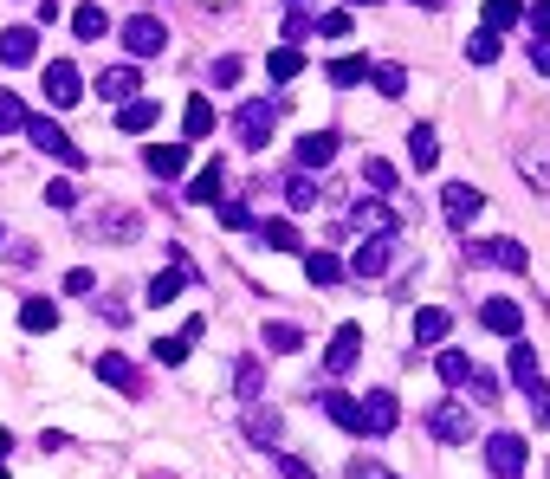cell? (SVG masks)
Wrapping results in <instances>:
<instances>
[{
	"mask_svg": "<svg viewBox=\"0 0 550 479\" xmlns=\"http://www.w3.org/2000/svg\"><path fill=\"white\" fill-rule=\"evenodd\" d=\"M466 266H492V272H531L525 240H466Z\"/></svg>",
	"mask_w": 550,
	"mask_h": 479,
	"instance_id": "1",
	"label": "cell"
},
{
	"mask_svg": "<svg viewBox=\"0 0 550 479\" xmlns=\"http://www.w3.org/2000/svg\"><path fill=\"white\" fill-rule=\"evenodd\" d=\"M117 39H123V52H130V59H156V52L169 46V26H162L156 13H130V20L117 26Z\"/></svg>",
	"mask_w": 550,
	"mask_h": 479,
	"instance_id": "2",
	"label": "cell"
},
{
	"mask_svg": "<svg viewBox=\"0 0 550 479\" xmlns=\"http://www.w3.org/2000/svg\"><path fill=\"white\" fill-rule=\"evenodd\" d=\"M26 136H33V149H39V156L65 162V169H85V149H78L72 136H65L59 123H52V117H26Z\"/></svg>",
	"mask_w": 550,
	"mask_h": 479,
	"instance_id": "3",
	"label": "cell"
},
{
	"mask_svg": "<svg viewBox=\"0 0 550 479\" xmlns=\"http://www.w3.org/2000/svg\"><path fill=\"white\" fill-rule=\"evenodd\" d=\"M272 123H279V111H272L266 98H246L240 111H233V136H240V149H266Z\"/></svg>",
	"mask_w": 550,
	"mask_h": 479,
	"instance_id": "4",
	"label": "cell"
},
{
	"mask_svg": "<svg viewBox=\"0 0 550 479\" xmlns=\"http://www.w3.org/2000/svg\"><path fill=\"white\" fill-rule=\"evenodd\" d=\"M428 434L440 447H466V441H473V415H466L460 402H434L428 408Z\"/></svg>",
	"mask_w": 550,
	"mask_h": 479,
	"instance_id": "5",
	"label": "cell"
},
{
	"mask_svg": "<svg viewBox=\"0 0 550 479\" xmlns=\"http://www.w3.org/2000/svg\"><path fill=\"white\" fill-rule=\"evenodd\" d=\"M91 234L110 240V246H136V234H143V214H136V208H98V214H91Z\"/></svg>",
	"mask_w": 550,
	"mask_h": 479,
	"instance_id": "6",
	"label": "cell"
},
{
	"mask_svg": "<svg viewBox=\"0 0 550 479\" xmlns=\"http://www.w3.org/2000/svg\"><path fill=\"white\" fill-rule=\"evenodd\" d=\"M39 85H46V104H52V111H72V104L85 98V85H78V65H72V59H52Z\"/></svg>",
	"mask_w": 550,
	"mask_h": 479,
	"instance_id": "7",
	"label": "cell"
},
{
	"mask_svg": "<svg viewBox=\"0 0 550 479\" xmlns=\"http://www.w3.org/2000/svg\"><path fill=\"white\" fill-rule=\"evenodd\" d=\"M350 227H356V234H369V240H395V227H402V221H395V208H389V201L363 195V201L350 208Z\"/></svg>",
	"mask_w": 550,
	"mask_h": 479,
	"instance_id": "8",
	"label": "cell"
},
{
	"mask_svg": "<svg viewBox=\"0 0 550 479\" xmlns=\"http://www.w3.org/2000/svg\"><path fill=\"white\" fill-rule=\"evenodd\" d=\"M486 473L492 479H518L525 473V441H518V434H486Z\"/></svg>",
	"mask_w": 550,
	"mask_h": 479,
	"instance_id": "9",
	"label": "cell"
},
{
	"mask_svg": "<svg viewBox=\"0 0 550 479\" xmlns=\"http://www.w3.org/2000/svg\"><path fill=\"white\" fill-rule=\"evenodd\" d=\"M188 201H195V208H214V201H227V162H201L195 175H188V188H182Z\"/></svg>",
	"mask_w": 550,
	"mask_h": 479,
	"instance_id": "10",
	"label": "cell"
},
{
	"mask_svg": "<svg viewBox=\"0 0 550 479\" xmlns=\"http://www.w3.org/2000/svg\"><path fill=\"white\" fill-rule=\"evenodd\" d=\"M91 91H98L104 104H117V111H123V104H130L136 91H143V78H136V65H104V72H98V85H91Z\"/></svg>",
	"mask_w": 550,
	"mask_h": 479,
	"instance_id": "11",
	"label": "cell"
},
{
	"mask_svg": "<svg viewBox=\"0 0 550 479\" xmlns=\"http://www.w3.org/2000/svg\"><path fill=\"white\" fill-rule=\"evenodd\" d=\"M518 169H525V182L538 195H550V136H525L518 143Z\"/></svg>",
	"mask_w": 550,
	"mask_h": 479,
	"instance_id": "12",
	"label": "cell"
},
{
	"mask_svg": "<svg viewBox=\"0 0 550 479\" xmlns=\"http://www.w3.org/2000/svg\"><path fill=\"white\" fill-rule=\"evenodd\" d=\"M356 357H363V331H356V324H337V337H330V350H324V369L330 376H350Z\"/></svg>",
	"mask_w": 550,
	"mask_h": 479,
	"instance_id": "13",
	"label": "cell"
},
{
	"mask_svg": "<svg viewBox=\"0 0 550 479\" xmlns=\"http://www.w3.org/2000/svg\"><path fill=\"white\" fill-rule=\"evenodd\" d=\"M356 408H363V434H395V421H402V408H395L389 389H369Z\"/></svg>",
	"mask_w": 550,
	"mask_h": 479,
	"instance_id": "14",
	"label": "cell"
},
{
	"mask_svg": "<svg viewBox=\"0 0 550 479\" xmlns=\"http://www.w3.org/2000/svg\"><path fill=\"white\" fill-rule=\"evenodd\" d=\"M246 441L253 447H272V454H279V434H285V421H279V408H259V402H246Z\"/></svg>",
	"mask_w": 550,
	"mask_h": 479,
	"instance_id": "15",
	"label": "cell"
},
{
	"mask_svg": "<svg viewBox=\"0 0 550 479\" xmlns=\"http://www.w3.org/2000/svg\"><path fill=\"white\" fill-rule=\"evenodd\" d=\"M479 324L499 337H525V311H518V298H486L479 305Z\"/></svg>",
	"mask_w": 550,
	"mask_h": 479,
	"instance_id": "16",
	"label": "cell"
},
{
	"mask_svg": "<svg viewBox=\"0 0 550 479\" xmlns=\"http://www.w3.org/2000/svg\"><path fill=\"white\" fill-rule=\"evenodd\" d=\"M330 162H337V130H311V136H298V175L330 169Z\"/></svg>",
	"mask_w": 550,
	"mask_h": 479,
	"instance_id": "17",
	"label": "cell"
},
{
	"mask_svg": "<svg viewBox=\"0 0 550 479\" xmlns=\"http://www.w3.org/2000/svg\"><path fill=\"white\" fill-rule=\"evenodd\" d=\"M98 376L110 382V389H123V395H143V369L123 357V350H104V357H98Z\"/></svg>",
	"mask_w": 550,
	"mask_h": 479,
	"instance_id": "18",
	"label": "cell"
},
{
	"mask_svg": "<svg viewBox=\"0 0 550 479\" xmlns=\"http://www.w3.org/2000/svg\"><path fill=\"white\" fill-rule=\"evenodd\" d=\"M440 208H447V221H453V227H473V214L486 208V195H479L473 182H453L447 195H440Z\"/></svg>",
	"mask_w": 550,
	"mask_h": 479,
	"instance_id": "19",
	"label": "cell"
},
{
	"mask_svg": "<svg viewBox=\"0 0 550 479\" xmlns=\"http://www.w3.org/2000/svg\"><path fill=\"white\" fill-rule=\"evenodd\" d=\"M33 59H39V33L33 26H7L0 33V65L13 72V65H33Z\"/></svg>",
	"mask_w": 550,
	"mask_h": 479,
	"instance_id": "20",
	"label": "cell"
},
{
	"mask_svg": "<svg viewBox=\"0 0 550 479\" xmlns=\"http://www.w3.org/2000/svg\"><path fill=\"white\" fill-rule=\"evenodd\" d=\"M201 344V318H188L182 324V337H162V344H149V357H156L162 369H175V363H188V350Z\"/></svg>",
	"mask_w": 550,
	"mask_h": 479,
	"instance_id": "21",
	"label": "cell"
},
{
	"mask_svg": "<svg viewBox=\"0 0 550 479\" xmlns=\"http://www.w3.org/2000/svg\"><path fill=\"white\" fill-rule=\"evenodd\" d=\"M389 259H395L389 240H363V246H356V259H350L343 272H356V279H382V272H389Z\"/></svg>",
	"mask_w": 550,
	"mask_h": 479,
	"instance_id": "22",
	"label": "cell"
},
{
	"mask_svg": "<svg viewBox=\"0 0 550 479\" xmlns=\"http://www.w3.org/2000/svg\"><path fill=\"white\" fill-rule=\"evenodd\" d=\"M143 162H149V175H162V182H169V175L188 169V143H149Z\"/></svg>",
	"mask_w": 550,
	"mask_h": 479,
	"instance_id": "23",
	"label": "cell"
},
{
	"mask_svg": "<svg viewBox=\"0 0 550 479\" xmlns=\"http://www.w3.org/2000/svg\"><path fill=\"white\" fill-rule=\"evenodd\" d=\"M305 279L318 285V292H330V285H343V259L318 246V253H305Z\"/></svg>",
	"mask_w": 550,
	"mask_h": 479,
	"instance_id": "24",
	"label": "cell"
},
{
	"mask_svg": "<svg viewBox=\"0 0 550 479\" xmlns=\"http://www.w3.org/2000/svg\"><path fill=\"white\" fill-rule=\"evenodd\" d=\"M188 279H195L188 266H169V272H156V279H149V292H143V298H149V305H175Z\"/></svg>",
	"mask_w": 550,
	"mask_h": 479,
	"instance_id": "25",
	"label": "cell"
},
{
	"mask_svg": "<svg viewBox=\"0 0 550 479\" xmlns=\"http://www.w3.org/2000/svg\"><path fill=\"white\" fill-rule=\"evenodd\" d=\"M324 415L337 421L343 434H363V408H356V395H343V389H330L324 395Z\"/></svg>",
	"mask_w": 550,
	"mask_h": 479,
	"instance_id": "26",
	"label": "cell"
},
{
	"mask_svg": "<svg viewBox=\"0 0 550 479\" xmlns=\"http://www.w3.org/2000/svg\"><path fill=\"white\" fill-rule=\"evenodd\" d=\"M52 324H59V305H52V298H26V305H20V331L46 337Z\"/></svg>",
	"mask_w": 550,
	"mask_h": 479,
	"instance_id": "27",
	"label": "cell"
},
{
	"mask_svg": "<svg viewBox=\"0 0 550 479\" xmlns=\"http://www.w3.org/2000/svg\"><path fill=\"white\" fill-rule=\"evenodd\" d=\"M72 33L78 39H104L110 33V13L98 7V0H85V7H72Z\"/></svg>",
	"mask_w": 550,
	"mask_h": 479,
	"instance_id": "28",
	"label": "cell"
},
{
	"mask_svg": "<svg viewBox=\"0 0 550 479\" xmlns=\"http://www.w3.org/2000/svg\"><path fill=\"white\" fill-rule=\"evenodd\" d=\"M182 130H188V143H201V136H214V104L201 98V91L188 98V111H182Z\"/></svg>",
	"mask_w": 550,
	"mask_h": 479,
	"instance_id": "29",
	"label": "cell"
},
{
	"mask_svg": "<svg viewBox=\"0 0 550 479\" xmlns=\"http://www.w3.org/2000/svg\"><path fill=\"white\" fill-rule=\"evenodd\" d=\"M259 344H266L272 357H292V350H305V331H298V324H266Z\"/></svg>",
	"mask_w": 550,
	"mask_h": 479,
	"instance_id": "30",
	"label": "cell"
},
{
	"mask_svg": "<svg viewBox=\"0 0 550 479\" xmlns=\"http://www.w3.org/2000/svg\"><path fill=\"white\" fill-rule=\"evenodd\" d=\"M518 20H525V0H486V33H492V39L512 33Z\"/></svg>",
	"mask_w": 550,
	"mask_h": 479,
	"instance_id": "31",
	"label": "cell"
},
{
	"mask_svg": "<svg viewBox=\"0 0 550 479\" xmlns=\"http://www.w3.org/2000/svg\"><path fill=\"white\" fill-rule=\"evenodd\" d=\"M117 123H123V130H156V123H162V104H149V98H130V104H123V111H117Z\"/></svg>",
	"mask_w": 550,
	"mask_h": 479,
	"instance_id": "32",
	"label": "cell"
},
{
	"mask_svg": "<svg viewBox=\"0 0 550 479\" xmlns=\"http://www.w3.org/2000/svg\"><path fill=\"white\" fill-rule=\"evenodd\" d=\"M318 195H324V188H318V182H311V175H285V208H292V214H305V208H318Z\"/></svg>",
	"mask_w": 550,
	"mask_h": 479,
	"instance_id": "33",
	"label": "cell"
},
{
	"mask_svg": "<svg viewBox=\"0 0 550 479\" xmlns=\"http://www.w3.org/2000/svg\"><path fill=\"white\" fill-rule=\"evenodd\" d=\"M408 156H415V169H434V162H440V143H434L428 123H415V130H408Z\"/></svg>",
	"mask_w": 550,
	"mask_h": 479,
	"instance_id": "34",
	"label": "cell"
},
{
	"mask_svg": "<svg viewBox=\"0 0 550 479\" xmlns=\"http://www.w3.org/2000/svg\"><path fill=\"white\" fill-rule=\"evenodd\" d=\"M434 369H440V382H447V389H460V382L473 376V357H466V350H440Z\"/></svg>",
	"mask_w": 550,
	"mask_h": 479,
	"instance_id": "35",
	"label": "cell"
},
{
	"mask_svg": "<svg viewBox=\"0 0 550 479\" xmlns=\"http://www.w3.org/2000/svg\"><path fill=\"white\" fill-rule=\"evenodd\" d=\"M447 331H453V318H447V311H440V305L415 311V337H421V344H440V337H447Z\"/></svg>",
	"mask_w": 550,
	"mask_h": 479,
	"instance_id": "36",
	"label": "cell"
},
{
	"mask_svg": "<svg viewBox=\"0 0 550 479\" xmlns=\"http://www.w3.org/2000/svg\"><path fill=\"white\" fill-rule=\"evenodd\" d=\"M305 39H318V13L292 7V13H285V46H305Z\"/></svg>",
	"mask_w": 550,
	"mask_h": 479,
	"instance_id": "37",
	"label": "cell"
},
{
	"mask_svg": "<svg viewBox=\"0 0 550 479\" xmlns=\"http://www.w3.org/2000/svg\"><path fill=\"white\" fill-rule=\"evenodd\" d=\"M330 85H343V91H350V85H363V78H369V59H356V52H350V59H330Z\"/></svg>",
	"mask_w": 550,
	"mask_h": 479,
	"instance_id": "38",
	"label": "cell"
},
{
	"mask_svg": "<svg viewBox=\"0 0 550 479\" xmlns=\"http://www.w3.org/2000/svg\"><path fill=\"white\" fill-rule=\"evenodd\" d=\"M259 240H266L272 253H298V246H305V240H298V227H292V221H266V227H259Z\"/></svg>",
	"mask_w": 550,
	"mask_h": 479,
	"instance_id": "39",
	"label": "cell"
},
{
	"mask_svg": "<svg viewBox=\"0 0 550 479\" xmlns=\"http://www.w3.org/2000/svg\"><path fill=\"white\" fill-rule=\"evenodd\" d=\"M369 85H376L382 98H402V91H408V72H402V65H369Z\"/></svg>",
	"mask_w": 550,
	"mask_h": 479,
	"instance_id": "40",
	"label": "cell"
},
{
	"mask_svg": "<svg viewBox=\"0 0 550 479\" xmlns=\"http://www.w3.org/2000/svg\"><path fill=\"white\" fill-rule=\"evenodd\" d=\"M266 72H272V78H298V72H305V52H298V46L266 52Z\"/></svg>",
	"mask_w": 550,
	"mask_h": 479,
	"instance_id": "41",
	"label": "cell"
},
{
	"mask_svg": "<svg viewBox=\"0 0 550 479\" xmlns=\"http://www.w3.org/2000/svg\"><path fill=\"white\" fill-rule=\"evenodd\" d=\"M460 389H466V395H473V402H479V408H492V402H499V376H486V369H473V376H466V382H460Z\"/></svg>",
	"mask_w": 550,
	"mask_h": 479,
	"instance_id": "42",
	"label": "cell"
},
{
	"mask_svg": "<svg viewBox=\"0 0 550 479\" xmlns=\"http://www.w3.org/2000/svg\"><path fill=\"white\" fill-rule=\"evenodd\" d=\"M363 182H369V195H389V188H395V162L369 156V162H363Z\"/></svg>",
	"mask_w": 550,
	"mask_h": 479,
	"instance_id": "43",
	"label": "cell"
},
{
	"mask_svg": "<svg viewBox=\"0 0 550 479\" xmlns=\"http://www.w3.org/2000/svg\"><path fill=\"white\" fill-rule=\"evenodd\" d=\"M233 389H240V402H259V357H240V369H233Z\"/></svg>",
	"mask_w": 550,
	"mask_h": 479,
	"instance_id": "44",
	"label": "cell"
},
{
	"mask_svg": "<svg viewBox=\"0 0 550 479\" xmlns=\"http://www.w3.org/2000/svg\"><path fill=\"white\" fill-rule=\"evenodd\" d=\"M525 395H531V415H538V428H550V382H544V376H531V382H525Z\"/></svg>",
	"mask_w": 550,
	"mask_h": 479,
	"instance_id": "45",
	"label": "cell"
},
{
	"mask_svg": "<svg viewBox=\"0 0 550 479\" xmlns=\"http://www.w3.org/2000/svg\"><path fill=\"white\" fill-rule=\"evenodd\" d=\"M512 376H518V382H531V376H538V350H531L525 337L512 344Z\"/></svg>",
	"mask_w": 550,
	"mask_h": 479,
	"instance_id": "46",
	"label": "cell"
},
{
	"mask_svg": "<svg viewBox=\"0 0 550 479\" xmlns=\"http://www.w3.org/2000/svg\"><path fill=\"white\" fill-rule=\"evenodd\" d=\"M318 39H350V7H330L318 20Z\"/></svg>",
	"mask_w": 550,
	"mask_h": 479,
	"instance_id": "47",
	"label": "cell"
},
{
	"mask_svg": "<svg viewBox=\"0 0 550 479\" xmlns=\"http://www.w3.org/2000/svg\"><path fill=\"white\" fill-rule=\"evenodd\" d=\"M220 208V221L233 227V234H246V227H253V208H246V201H214Z\"/></svg>",
	"mask_w": 550,
	"mask_h": 479,
	"instance_id": "48",
	"label": "cell"
},
{
	"mask_svg": "<svg viewBox=\"0 0 550 479\" xmlns=\"http://www.w3.org/2000/svg\"><path fill=\"white\" fill-rule=\"evenodd\" d=\"M272 473H279V479H318V473H311V467H305L298 454H285V447L272 454Z\"/></svg>",
	"mask_w": 550,
	"mask_h": 479,
	"instance_id": "49",
	"label": "cell"
},
{
	"mask_svg": "<svg viewBox=\"0 0 550 479\" xmlns=\"http://www.w3.org/2000/svg\"><path fill=\"white\" fill-rule=\"evenodd\" d=\"M466 59H473V65H492V59H499V39H492V33H473V39H466Z\"/></svg>",
	"mask_w": 550,
	"mask_h": 479,
	"instance_id": "50",
	"label": "cell"
},
{
	"mask_svg": "<svg viewBox=\"0 0 550 479\" xmlns=\"http://www.w3.org/2000/svg\"><path fill=\"white\" fill-rule=\"evenodd\" d=\"M46 208H78V188L65 182V175H52V182H46Z\"/></svg>",
	"mask_w": 550,
	"mask_h": 479,
	"instance_id": "51",
	"label": "cell"
},
{
	"mask_svg": "<svg viewBox=\"0 0 550 479\" xmlns=\"http://www.w3.org/2000/svg\"><path fill=\"white\" fill-rule=\"evenodd\" d=\"M0 130H26V104L13 91H0Z\"/></svg>",
	"mask_w": 550,
	"mask_h": 479,
	"instance_id": "52",
	"label": "cell"
},
{
	"mask_svg": "<svg viewBox=\"0 0 550 479\" xmlns=\"http://www.w3.org/2000/svg\"><path fill=\"white\" fill-rule=\"evenodd\" d=\"M525 26H531L538 39H550V0H531V7H525Z\"/></svg>",
	"mask_w": 550,
	"mask_h": 479,
	"instance_id": "53",
	"label": "cell"
},
{
	"mask_svg": "<svg viewBox=\"0 0 550 479\" xmlns=\"http://www.w3.org/2000/svg\"><path fill=\"white\" fill-rule=\"evenodd\" d=\"M65 292H72V298H85V292H98V279H91L85 266H72V272H65Z\"/></svg>",
	"mask_w": 550,
	"mask_h": 479,
	"instance_id": "54",
	"label": "cell"
},
{
	"mask_svg": "<svg viewBox=\"0 0 550 479\" xmlns=\"http://www.w3.org/2000/svg\"><path fill=\"white\" fill-rule=\"evenodd\" d=\"M240 72H246V65L233 59V52H227V59H214V85H233V78H240Z\"/></svg>",
	"mask_w": 550,
	"mask_h": 479,
	"instance_id": "55",
	"label": "cell"
},
{
	"mask_svg": "<svg viewBox=\"0 0 550 479\" xmlns=\"http://www.w3.org/2000/svg\"><path fill=\"white\" fill-rule=\"evenodd\" d=\"M531 72L550 78V39H531Z\"/></svg>",
	"mask_w": 550,
	"mask_h": 479,
	"instance_id": "56",
	"label": "cell"
},
{
	"mask_svg": "<svg viewBox=\"0 0 550 479\" xmlns=\"http://www.w3.org/2000/svg\"><path fill=\"white\" fill-rule=\"evenodd\" d=\"M7 454H13V434H7V428H0V460H7Z\"/></svg>",
	"mask_w": 550,
	"mask_h": 479,
	"instance_id": "57",
	"label": "cell"
},
{
	"mask_svg": "<svg viewBox=\"0 0 550 479\" xmlns=\"http://www.w3.org/2000/svg\"><path fill=\"white\" fill-rule=\"evenodd\" d=\"M201 7H214V13H220V7H233V0H201Z\"/></svg>",
	"mask_w": 550,
	"mask_h": 479,
	"instance_id": "58",
	"label": "cell"
},
{
	"mask_svg": "<svg viewBox=\"0 0 550 479\" xmlns=\"http://www.w3.org/2000/svg\"><path fill=\"white\" fill-rule=\"evenodd\" d=\"M350 7H382V0H350Z\"/></svg>",
	"mask_w": 550,
	"mask_h": 479,
	"instance_id": "59",
	"label": "cell"
},
{
	"mask_svg": "<svg viewBox=\"0 0 550 479\" xmlns=\"http://www.w3.org/2000/svg\"><path fill=\"white\" fill-rule=\"evenodd\" d=\"M408 7H440V0H408Z\"/></svg>",
	"mask_w": 550,
	"mask_h": 479,
	"instance_id": "60",
	"label": "cell"
},
{
	"mask_svg": "<svg viewBox=\"0 0 550 479\" xmlns=\"http://www.w3.org/2000/svg\"><path fill=\"white\" fill-rule=\"evenodd\" d=\"M292 7H311V0H292Z\"/></svg>",
	"mask_w": 550,
	"mask_h": 479,
	"instance_id": "61",
	"label": "cell"
},
{
	"mask_svg": "<svg viewBox=\"0 0 550 479\" xmlns=\"http://www.w3.org/2000/svg\"><path fill=\"white\" fill-rule=\"evenodd\" d=\"M0 479H7V467H0Z\"/></svg>",
	"mask_w": 550,
	"mask_h": 479,
	"instance_id": "62",
	"label": "cell"
},
{
	"mask_svg": "<svg viewBox=\"0 0 550 479\" xmlns=\"http://www.w3.org/2000/svg\"><path fill=\"white\" fill-rule=\"evenodd\" d=\"M156 479H169V473H156Z\"/></svg>",
	"mask_w": 550,
	"mask_h": 479,
	"instance_id": "63",
	"label": "cell"
},
{
	"mask_svg": "<svg viewBox=\"0 0 550 479\" xmlns=\"http://www.w3.org/2000/svg\"><path fill=\"white\" fill-rule=\"evenodd\" d=\"M382 479H395V473H382Z\"/></svg>",
	"mask_w": 550,
	"mask_h": 479,
	"instance_id": "64",
	"label": "cell"
}]
</instances>
